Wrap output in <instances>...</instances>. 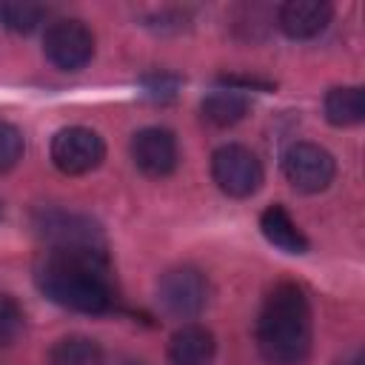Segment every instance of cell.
Masks as SVG:
<instances>
[{"label":"cell","instance_id":"1","mask_svg":"<svg viewBox=\"0 0 365 365\" xmlns=\"http://www.w3.org/2000/svg\"><path fill=\"white\" fill-rule=\"evenodd\" d=\"M34 282L54 305L77 314H108L117 305L106 248H48L34 268Z\"/></svg>","mask_w":365,"mask_h":365},{"label":"cell","instance_id":"2","mask_svg":"<svg viewBox=\"0 0 365 365\" xmlns=\"http://www.w3.org/2000/svg\"><path fill=\"white\" fill-rule=\"evenodd\" d=\"M254 342L268 365H302L311 354V305L299 285L279 282L262 299L254 322Z\"/></svg>","mask_w":365,"mask_h":365},{"label":"cell","instance_id":"3","mask_svg":"<svg viewBox=\"0 0 365 365\" xmlns=\"http://www.w3.org/2000/svg\"><path fill=\"white\" fill-rule=\"evenodd\" d=\"M31 228L43 242H48V248H106L100 222L80 211L37 208L31 214Z\"/></svg>","mask_w":365,"mask_h":365},{"label":"cell","instance_id":"4","mask_svg":"<svg viewBox=\"0 0 365 365\" xmlns=\"http://www.w3.org/2000/svg\"><path fill=\"white\" fill-rule=\"evenodd\" d=\"M211 177L222 194L245 200L262 185V163L248 145L225 143L211 154Z\"/></svg>","mask_w":365,"mask_h":365},{"label":"cell","instance_id":"5","mask_svg":"<svg viewBox=\"0 0 365 365\" xmlns=\"http://www.w3.org/2000/svg\"><path fill=\"white\" fill-rule=\"evenodd\" d=\"M157 302L177 319H194L208 305V279L200 268L177 265L168 268L157 282Z\"/></svg>","mask_w":365,"mask_h":365},{"label":"cell","instance_id":"6","mask_svg":"<svg viewBox=\"0 0 365 365\" xmlns=\"http://www.w3.org/2000/svg\"><path fill=\"white\" fill-rule=\"evenodd\" d=\"M282 174L291 188L302 194H319L334 182L336 160L319 143H294L282 154Z\"/></svg>","mask_w":365,"mask_h":365},{"label":"cell","instance_id":"7","mask_svg":"<svg viewBox=\"0 0 365 365\" xmlns=\"http://www.w3.org/2000/svg\"><path fill=\"white\" fill-rule=\"evenodd\" d=\"M43 54L63 71H80L94 57V34L83 20L60 17L43 34Z\"/></svg>","mask_w":365,"mask_h":365},{"label":"cell","instance_id":"8","mask_svg":"<svg viewBox=\"0 0 365 365\" xmlns=\"http://www.w3.org/2000/svg\"><path fill=\"white\" fill-rule=\"evenodd\" d=\"M106 160V143L94 128L68 125L51 137V163L68 177L94 171Z\"/></svg>","mask_w":365,"mask_h":365},{"label":"cell","instance_id":"9","mask_svg":"<svg viewBox=\"0 0 365 365\" xmlns=\"http://www.w3.org/2000/svg\"><path fill=\"white\" fill-rule=\"evenodd\" d=\"M131 160L145 177H154V180L168 177L180 163V143L174 131L163 125L140 128L131 137Z\"/></svg>","mask_w":365,"mask_h":365},{"label":"cell","instance_id":"10","mask_svg":"<svg viewBox=\"0 0 365 365\" xmlns=\"http://www.w3.org/2000/svg\"><path fill=\"white\" fill-rule=\"evenodd\" d=\"M334 6L325 0H288L277 9V26L291 40H311L328 29Z\"/></svg>","mask_w":365,"mask_h":365},{"label":"cell","instance_id":"11","mask_svg":"<svg viewBox=\"0 0 365 365\" xmlns=\"http://www.w3.org/2000/svg\"><path fill=\"white\" fill-rule=\"evenodd\" d=\"M217 354V339L205 325L185 322L168 339V362L171 365H211Z\"/></svg>","mask_w":365,"mask_h":365},{"label":"cell","instance_id":"12","mask_svg":"<svg viewBox=\"0 0 365 365\" xmlns=\"http://www.w3.org/2000/svg\"><path fill=\"white\" fill-rule=\"evenodd\" d=\"M259 231H262V237L274 248H279L285 254H305L308 251V237L302 234V228L297 225V220L279 202L268 205L259 214Z\"/></svg>","mask_w":365,"mask_h":365},{"label":"cell","instance_id":"13","mask_svg":"<svg viewBox=\"0 0 365 365\" xmlns=\"http://www.w3.org/2000/svg\"><path fill=\"white\" fill-rule=\"evenodd\" d=\"M248 108H251L248 94H245V91H237V88H225V86L214 88V91L202 100V106H200L202 120H205L208 125H214V128L237 125V123L248 114Z\"/></svg>","mask_w":365,"mask_h":365},{"label":"cell","instance_id":"14","mask_svg":"<svg viewBox=\"0 0 365 365\" xmlns=\"http://www.w3.org/2000/svg\"><path fill=\"white\" fill-rule=\"evenodd\" d=\"M325 120L336 128H348L365 120V94L359 86H336L322 100Z\"/></svg>","mask_w":365,"mask_h":365},{"label":"cell","instance_id":"15","mask_svg":"<svg viewBox=\"0 0 365 365\" xmlns=\"http://www.w3.org/2000/svg\"><path fill=\"white\" fill-rule=\"evenodd\" d=\"M46 365H106V354L97 339L83 334H68L48 348Z\"/></svg>","mask_w":365,"mask_h":365},{"label":"cell","instance_id":"16","mask_svg":"<svg viewBox=\"0 0 365 365\" xmlns=\"http://www.w3.org/2000/svg\"><path fill=\"white\" fill-rule=\"evenodd\" d=\"M46 14H48V9L40 3H0V23L17 34L34 31Z\"/></svg>","mask_w":365,"mask_h":365},{"label":"cell","instance_id":"17","mask_svg":"<svg viewBox=\"0 0 365 365\" xmlns=\"http://www.w3.org/2000/svg\"><path fill=\"white\" fill-rule=\"evenodd\" d=\"M26 328V311L11 294H0V348H9Z\"/></svg>","mask_w":365,"mask_h":365},{"label":"cell","instance_id":"18","mask_svg":"<svg viewBox=\"0 0 365 365\" xmlns=\"http://www.w3.org/2000/svg\"><path fill=\"white\" fill-rule=\"evenodd\" d=\"M23 151H26L23 131L14 123L0 120V174L11 171L23 160Z\"/></svg>","mask_w":365,"mask_h":365},{"label":"cell","instance_id":"19","mask_svg":"<svg viewBox=\"0 0 365 365\" xmlns=\"http://www.w3.org/2000/svg\"><path fill=\"white\" fill-rule=\"evenodd\" d=\"M180 77L177 74H168V71H154V74H145L143 77V94L151 97V100H174L177 97V88H180Z\"/></svg>","mask_w":365,"mask_h":365},{"label":"cell","instance_id":"20","mask_svg":"<svg viewBox=\"0 0 365 365\" xmlns=\"http://www.w3.org/2000/svg\"><path fill=\"white\" fill-rule=\"evenodd\" d=\"M345 365H362V362H359V359H351V362H345Z\"/></svg>","mask_w":365,"mask_h":365},{"label":"cell","instance_id":"21","mask_svg":"<svg viewBox=\"0 0 365 365\" xmlns=\"http://www.w3.org/2000/svg\"><path fill=\"white\" fill-rule=\"evenodd\" d=\"M128 365H145V362H128Z\"/></svg>","mask_w":365,"mask_h":365}]
</instances>
